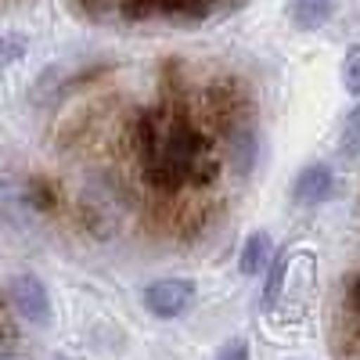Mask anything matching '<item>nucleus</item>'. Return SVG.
Wrapping results in <instances>:
<instances>
[{"mask_svg": "<svg viewBox=\"0 0 360 360\" xmlns=\"http://www.w3.org/2000/svg\"><path fill=\"white\" fill-rule=\"evenodd\" d=\"M134 152L141 162V176L159 195H180L188 188L213 184L220 173V159L209 137L191 123L173 94L137 115L134 123Z\"/></svg>", "mask_w": 360, "mask_h": 360, "instance_id": "1", "label": "nucleus"}, {"mask_svg": "<svg viewBox=\"0 0 360 360\" xmlns=\"http://www.w3.org/2000/svg\"><path fill=\"white\" fill-rule=\"evenodd\" d=\"M8 299L22 321L37 324V328H47L51 324V295H47V285L37 278V274H18L8 281Z\"/></svg>", "mask_w": 360, "mask_h": 360, "instance_id": "2", "label": "nucleus"}, {"mask_svg": "<svg viewBox=\"0 0 360 360\" xmlns=\"http://www.w3.org/2000/svg\"><path fill=\"white\" fill-rule=\"evenodd\" d=\"M195 299V285L188 278H162L144 288V307L152 317H180Z\"/></svg>", "mask_w": 360, "mask_h": 360, "instance_id": "3", "label": "nucleus"}, {"mask_svg": "<svg viewBox=\"0 0 360 360\" xmlns=\"http://www.w3.org/2000/svg\"><path fill=\"white\" fill-rule=\"evenodd\" d=\"M332 191H335V173L328 162H310L292 180V202H299V205H321V202H328Z\"/></svg>", "mask_w": 360, "mask_h": 360, "instance_id": "4", "label": "nucleus"}, {"mask_svg": "<svg viewBox=\"0 0 360 360\" xmlns=\"http://www.w3.org/2000/svg\"><path fill=\"white\" fill-rule=\"evenodd\" d=\"M270 256H274V245H270V238L263 231H252L245 238V245H242V256H238V270H242L245 278L259 274V270L270 263Z\"/></svg>", "mask_w": 360, "mask_h": 360, "instance_id": "5", "label": "nucleus"}, {"mask_svg": "<svg viewBox=\"0 0 360 360\" xmlns=\"http://www.w3.org/2000/svg\"><path fill=\"white\" fill-rule=\"evenodd\" d=\"M332 8H335V0H295L292 18H295L299 29L314 33V29H321L328 18H332Z\"/></svg>", "mask_w": 360, "mask_h": 360, "instance_id": "6", "label": "nucleus"}, {"mask_svg": "<svg viewBox=\"0 0 360 360\" xmlns=\"http://www.w3.org/2000/svg\"><path fill=\"white\" fill-rule=\"evenodd\" d=\"M339 152L346 162H356L360 159V108L349 112L346 127H342V137H339Z\"/></svg>", "mask_w": 360, "mask_h": 360, "instance_id": "7", "label": "nucleus"}, {"mask_svg": "<svg viewBox=\"0 0 360 360\" xmlns=\"http://www.w3.org/2000/svg\"><path fill=\"white\" fill-rule=\"evenodd\" d=\"M342 86L349 90L353 98H360V44H349L346 47V58H342Z\"/></svg>", "mask_w": 360, "mask_h": 360, "instance_id": "8", "label": "nucleus"}, {"mask_svg": "<svg viewBox=\"0 0 360 360\" xmlns=\"http://www.w3.org/2000/svg\"><path fill=\"white\" fill-rule=\"evenodd\" d=\"M76 4L86 18H105V11L115 8V0H76Z\"/></svg>", "mask_w": 360, "mask_h": 360, "instance_id": "9", "label": "nucleus"}, {"mask_svg": "<svg viewBox=\"0 0 360 360\" xmlns=\"http://www.w3.org/2000/svg\"><path fill=\"white\" fill-rule=\"evenodd\" d=\"M217 360H249V346H245L242 339H231L227 346H220Z\"/></svg>", "mask_w": 360, "mask_h": 360, "instance_id": "10", "label": "nucleus"}, {"mask_svg": "<svg viewBox=\"0 0 360 360\" xmlns=\"http://www.w3.org/2000/svg\"><path fill=\"white\" fill-rule=\"evenodd\" d=\"M22 40L18 37H11V40H0V65H4V62H15V58L22 54Z\"/></svg>", "mask_w": 360, "mask_h": 360, "instance_id": "11", "label": "nucleus"}, {"mask_svg": "<svg viewBox=\"0 0 360 360\" xmlns=\"http://www.w3.org/2000/svg\"><path fill=\"white\" fill-rule=\"evenodd\" d=\"M58 360H62V356H58Z\"/></svg>", "mask_w": 360, "mask_h": 360, "instance_id": "12", "label": "nucleus"}]
</instances>
